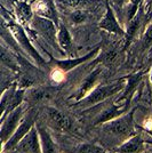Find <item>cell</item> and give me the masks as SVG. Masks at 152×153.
<instances>
[{
	"label": "cell",
	"instance_id": "6da1fadb",
	"mask_svg": "<svg viewBox=\"0 0 152 153\" xmlns=\"http://www.w3.org/2000/svg\"><path fill=\"white\" fill-rule=\"evenodd\" d=\"M102 131L104 135L113 140L122 143L134 136L135 125H134V111L118 117L111 121L101 125Z\"/></svg>",
	"mask_w": 152,
	"mask_h": 153
},
{
	"label": "cell",
	"instance_id": "7a4b0ae2",
	"mask_svg": "<svg viewBox=\"0 0 152 153\" xmlns=\"http://www.w3.org/2000/svg\"><path fill=\"white\" fill-rule=\"evenodd\" d=\"M126 85L127 78H121L120 80H117V81H113V82L108 83V85L97 86L85 98H83L80 102L78 103L83 108L93 106V105H95L97 103H101L103 101H105L107 98L111 97V96L119 94L121 90L125 89Z\"/></svg>",
	"mask_w": 152,
	"mask_h": 153
},
{
	"label": "cell",
	"instance_id": "3957f363",
	"mask_svg": "<svg viewBox=\"0 0 152 153\" xmlns=\"http://www.w3.org/2000/svg\"><path fill=\"white\" fill-rule=\"evenodd\" d=\"M7 29L10 31V34L14 37L15 41L19 45L21 49H23V51H25L26 54L38 65H40V66L46 65V62L44 61V58L41 57V55L37 51V49L32 46L30 39L26 36L25 31H24V29L22 27L21 24L14 23L12 21H9V23L7 24Z\"/></svg>",
	"mask_w": 152,
	"mask_h": 153
},
{
	"label": "cell",
	"instance_id": "277c9868",
	"mask_svg": "<svg viewBox=\"0 0 152 153\" xmlns=\"http://www.w3.org/2000/svg\"><path fill=\"white\" fill-rule=\"evenodd\" d=\"M24 97H25V89L16 87V85H12L10 88H8L2 93V96H1V121L10 112H13L15 108L21 106Z\"/></svg>",
	"mask_w": 152,
	"mask_h": 153
},
{
	"label": "cell",
	"instance_id": "5b68a950",
	"mask_svg": "<svg viewBox=\"0 0 152 153\" xmlns=\"http://www.w3.org/2000/svg\"><path fill=\"white\" fill-rule=\"evenodd\" d=\"M36 118H37V113H36L34 110H31L28 114L24 115V118H23V120H22L21 125L19 126V128L15 130V133L9 138V140L2 146V151L13 150V149L17 146V144L25 137V135L36 126Z\"/></svg>",
	"mask_w": 152,
	"mask_h": 153
},
{
	"label": "cell",
	"instance_id": "8992f818",
	"mask_svg": "<svg viewBox=\"0 0 152 153\" xmlns=\"http://www.w3.org/2000/svg\"><path fill=\"white\" fill-rule=\"evenodd\" d=\"M24 115L25 113H24L23 108L19 106L1 121V144H2V146L9 140V138L15 133V130L19 128Z\"/></svg>",
	"mask_w": 152,
	"mask_h": 153
},
{
	"label": "cell",
	"instance_id": "52a82bcc",
	"mask_svg": "<svg viewBox=\"0 0 152 153\" xmlns=\"http://www.w3.org/2000/svg\"><path fill=\"white\" fill-rule=\"evenodd\" d=\"M19 153H42L40 136L37 129V126L32 128L31 130L25 135V137L17 144L15 147Z\"/></svg>",
	"mask_w": 152,
	"mask_h": 153
},
{
	"label": "cell",
	"instance_id": "ba28073f",
	"mask_svg": "<svg viewBox=\"0 0 152 153\" xmlns=\"http://www.w3.org/2000/svg\"><path fill=\"white\" fill-rule=\"evenodd\" d=\"M100 29L109 32V33H113L115 36H121V37L126 36V31L118 23V19L115 17V13L112 9V7L110 6V4L107 5L105 13L100 21Z\"/></svg>",
	"mask_w": 152,
	"mask_h": 153
},
{
	"label": "cell",
	"instance_id": "9c48e42d",
	"mask_svg": "<svg viewBox=\"0 0 152 153\" xmlns=\"http://www.w3.org/2000/svg\"><path fill=\"white\" fill-rule=\"evenodd\" d=\"M45 114L48 123L60 131H66L72 126V121L69 117L55 108H46Z\"/></svg>",
	"mask_w": 152,
	"mask_h": 153
},
{
	"label": "cell",
	"instance_id": "30bf717a",
	"mask_svg": "<svg viewBox=\"0 0 152 153\" xmlns=\"http://www.w3.org/2000/svg\"><path fill=\"white\" fill-rule=\"evenodd\" d=\"M145 140H143L139 135H134L130 138L122 142L115 149L114 153H142L146 149Z\"/></svg>",
	"mask_w": 152,
	"mask_h": 153
},
{
	"label": "cell",
	"instance_id": "8fae6325",
	"mask_svg": "<svg viewBox=\"0 0 152 153\" xmlns=\"http://www.w3.org/2000/svg\"><path fill=\"white\" fill-rule=\"evenodd\" d=\"M127 110L126 104H111L109 108H104L102 112H100V114L97 115V118L95 119L94 125H103L105 122L111 121L113 119H117L118 117L125 114Z\"/></svg>",
	"mask_w": 152,
	"mask_h": 153
},
{
	"label": "cell",
	"instance_id": "7c38bea8",
	"mask_svg": "<svg viewBox=\"0 0 152 153\" xmlns=\"http://www.w3.org/2000/svg\"><path fill=\"white\" fill-rule=\"evenodd\" d=\"M98 51V47L95 48L93 51H90L88 54H86L85 56L83 57H77V58H68V59H55L54 61V63L56 65L57 70L62 71L63 73H66V72H69L71 71L72 69H75L77 68L78 65H80V64L83 63H86L87 61L89 59H92V58L95 56V54Z\"/></svg>",
	"mask_w": 152,
	"mask_h": 153
},
{
	"label": "cell",
	"instance_id": "4fadbf2b",
	"mask_svg": "<svg viewBox=\"0 0 152 153\" xmlns=\"http://www.w3.org/2000/svg\"><path fill=\"white\" fill-rule=\"evenodd\" d=\"M33 24L36 26V30H38L45 38H47L51 41H55L57 42V32L55 30V25L54 22L45 17H40L37 16L33 19Z\"/></svg>",
	"mask_w": 152,
	"mask_h": 153
},
{
	"label": "cell",
	"instance_id": "5bb4252c",
	"mask_svg": "<svg viewBox=\"0 0 152 153\" xmlns=\"http://www.w3.org/2000/svg\"><path fill=\"white\" fill-rule=\"evenodd\" d=\"M101 72H102V69H101V66H100V68L95 69V70L93 71V72L83 80V82L81 83V86L79 87V89L77 90L76 96H75L77 102H80L83 98H85L92 90L94 89V86L96 85V81H97L98 76L101 74Z\"/></svg>",
	"mask_w": 152,
	"mask_h": 153
},
{
	"label": "cell",
	"instance_id": "9a60e30c",
	"mask_svg": "<svg viewBox=\"0 0 152 153\" xmlns=\"http://www.w3.org/2000/svg\"><path fill=\"white\" fill-rule=\"evenodd\" d=\"M34 9H36V13L38 16L51 19L55 24H57L58 17H57L56 7H55V4L53 0H38Z\"/></svg>",
	"mask_w": 152,
	"mask_h": 153
},
{
	"label": "cell",
	"instance_id": "2e32d148",
	"mask_svg": "<svg viewBox=\"0 0 152 153\" xmlns=\"http://www.w3.org/2000/svg\"><path fill=\"white\" fill-rule=\"evenodd\" d=\"M54 90L51 87H38V88H32L29 91L25 90V98L28 102L36 104V103H41L51 98Z\"/></svg>",
	"mask_w": 152,
	"mask_h": 153
},
{
	"label": "cell",
	"instance_id": "e0dca14e",
	"mask_svg": "<svg viewBox=\"0 0 152 153\" xmlns=\"http://www.w3.org/2000/svg\"><path fill=\"white\" fill-rule=\"evenodd\" d=\"M60 6L63 8H68L70 10H78V9H85L90 10L92 8L96 7L101 0H57Z\"/></svg>",
	"mask_w": 152,
	"mask_h": 153
},
{
	"label": "cell",
	"instance_id": "ac0fdd59",
	"mask_svg": "<svg viewBox=\"0 0 152 153\" xmlns=\"http://www.w3.org/2000/svg\"><path fill=\"white\" fill-rule=\"evenodd\" d=\"M37 129L39 131V136H40V143H41L42 153H58L56 145H55L54 140L51 138V134L47 131V129L42 127V126H40V125L37 126Z\"/></svg>",
	"mask_w": 152,
	"mask_h": 153
},
{
	"label": "cell",
	"instance_id": "d6986e66",
	"mask_svg": "<svg viewBox=\"0 0 152 153\" xmlns=\"http://www.w3.org/2000/svg\"><path fill=\"white\" fill-rule=\"evenodd\" d=\"M57 44L66 54H71L72 53V47H73L72 39H71V36H70L66 26L64 25V24H60L58 25V30H57Z\"/></svg>",
	"mask_w": 152,
	"mask_h": 153
},
{
	"label": "cell",
	"instance_id": "ffe728a7",
	"mask_svg": "<svg viewBox=\"0 0 152 153\" xmlns=\"http://www.w3.org/2000/svg\"><path fill=\"white\" fill-rule=\"evenodd\" d=\"M15 12L21 22H30L32 19V7L25 1H17L15 4Z\"/></svg>",
	"mask_w": 152,
	"mask_h": 153
},
{
	"label": "cell",
	"instance_id": "44dd1931",
	"mask_svg": "<svg viewBox=\"0 0 152 153\" xmlns=\"http://www.w3.org/2000/svg\"><path fill=\"white\" fill-rule=\"evenodd\" d=\"M92 13L89 10L85 9H78V10H71L69 14L70 22H72L75 25L77 24H83L85 22H87L90 17Z\"/></svg>",
	"mask_w": 152,
	"mask_h": 153
},
{
	"label": "cell",
	"instance_id": "7402d4cb",
	"mask_svg": "<svg viewBox=\"0 0 152 153\" xmlns=\"http://www.w3.org/2000/svg\"><path fill=\"white\" fill-rule=\"evenodd\" d=\"M117 56H118V51L113 49H108L103 51V54L98 57V61L103 65H111L117 61Z\"/></svg>",
	"mask_w": 152,
	"mask_h": 153
},
{
	"label": "cell",
	"instance_id": "603a6c76",
	"mask_svg": "<svg viewBox=\"0 0 152 153\" xmlns=\"http://www.w3.org/2000/svg\"><path fill=\"white\" fill-rule=\"evenodd\" d=\"M144 1L145 0H129V5H128V13L129 14H128V17H127L128 22L137 14L139 9L142 7Z\"/></svg>",
	"mask_w": 152,
	"mask_h": 153
},
{
	"label": "cell",
	"instance_id": "cb8c5ba5",
	"mask_svg": "<svg viewBox=\"0 0 152 153\" xmlns=\"http://www.w3.org/2000/svg\"><path fill=\"white\" fill-rule=\"evenodd\" d=\"M152 46V24L148 26V29L145 30L143 37H142V41H141V48L142 51L149 49Z\"/></svg>",
	"mask_w": 152,
	"mask_h": 153
},
{
	"label": "cell",
	"instance_id": "d4e9b609",
	"mask_svg": "<svg viewBox=\"0 0 152 153\" xmlns=\"http://www.w3.org/2000/svg\"><path fill=\"white\" fill-rule=\"evenodd\" d=\"M1 61L4 64H6L8 68H10L13 70H17V64L15 62V59L12 58V56L9 55V51H7L5 47H1Z\"/></svg>",
	"mask_w": 152,
	"mask_h": 153
},
{
	"label": "cell",
	"instance_id": "484cf974",
	"mask_svg": "<svg viewBox=\"0 0 152 153\" xmlns=\"http://www.w3.org/2000/svg\"><path fill=\"white\" fill-rule=\"evenodd\" d=\"M76 153H105V151L95 144H83L78 147Z\"/></svg>",
	"mask_w": 152,
	"mask_h": 153
},
{
	"label": "cell",
	"instance_id": "4316f807",
	"mask_svg": "<svg viewBox=\"0 0 152 153\" xmlns=\"http://www.w3.org/2000/svg\"><path fill=\"white\" fill-rule=\"evenodd\" d=\"M127 4L129 5V0H110V6L112 7L114 13L121 14L124 8L127 6Z\"/></svg>",
	"mask_w": 152,
	"mask_h": 153
},
{
	"label": "cell",
	"instance_id": "83f0119b",
	"mask_svg": "<svg viewBox=\"0 0 152 153\" xmlns=\"http://www.w3.org/2000/svg\"><path fill=\"white\" fill-rule=\"evenodd\" d=\"M143 12H144V16H145V22L150 21L152 17V0H145L142 5Z\"/></svg>",
	"mask_w": 152,
	"mask_h": 153
},
{
	"label": "cell",
	"instance_id": "f1b7e54d",
	"mask_svg": "<svg viewBox=\"0 0 152 153\" xmlns=\"http://www.w3.org/2000/svg\"><path fill=\"white\" fill-rule=\"evenodd\" d=\"M142 153H152V146H151V145H149V144H148V146H146V149H145V150H144V151H143Z\"/></svg>",
	"mask_w": 152,
	"mask_h": 153
},
{
	"label": "cell",
	"instance_id": "f546056e",
	"mask_svg": "<svg viewBox=\"0 0 152 153\" xmlns=\"http://www.w3.org/2000/svg\"><path fill=\"white\" fill-rule=\"evenodd\" d=\"M145 133L152 138V128H146V129H145Z\"/></svg>",
	"mask_w": 152,
	"mask_h": 153
},
{
	"label": "cell",
	"instance_id": "4dcf8cb0",
	"mask_svg": "<svg viewBox=\"0 0 152 153\" xmlns=\"http://www.w3.org/2000/svg\"><path fill=\"white\" fill-rule=\"evenodd\" d=\"M4 1H6V2L10 4V5H15V4H16V1H15V0H4Z\"/></svg>",
	"mask_w": 152,
	"mask_h": 153
},
{
	"label": "cell",
	"instance_id": "1f68e13d",
	"mask_svg": "<svg viewBox=\"0 0 152 153\" xmlns=\"http://www.w3.org/2000/svg\"><path fill=\"white\" fill-rule=\"evenodd\" d=\"M146 144H149V145H151L152 146V138H148V140H145Z\"/></svg>",
	"mask_w": 152,
	"mask_h": 153
}]
</instances>
